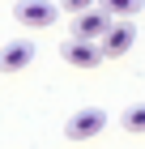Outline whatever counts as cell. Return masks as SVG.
Listing matches in <instances>:
<instances>
[{
    "mask_svg": "<svg viewBox=\"0 0 145 149\" xmlns=\"http://www.w3.org/2000/svg\"><path fill=\"white\" fill-rule=\"evenodd\" d=\"M132 38H137V26L128 22V17H111V26L102 30L98 47H102V56H124V51L132 47Z\"/></svg>",
    "mask_w": 145,
    "mask_h": 149,
    "instance_id": "2",
    "label": "cell"
},
{
    "mask_svg": "<svg viewBox=\"0 0 145 149\" xmlns=\"http://www.w3.org/2000/svg\"><path fill=\"white\" fill-rule=\"evenodd\" d=\"M94 0H60V9H68V13H81V9H90Z\"/></svg>",
    "mask_w": 145,
    "mask_h": 149,
    "instance_id": "9",
    "label": "cell"
},
{
    "mask_svg": "<svg viewBox=\"0 0 145 149\" xmlns=\"http://www.w3.org/2000/svg\"><path fill=\"white\" fill-rule=\"evenodd\" d=\"M34 64V43H9L4 51H0V72H22V68H30Z\"/></svg>",
    "mask_w": 145,
    "mask_h": 149,
    "instance_id": "6",
    "label": "cell"
},
{
    "mask_svg": "<svg viewBox=\"0 0 145 149\" xmlns=\"http://www.w3.org/2000/svg\"><path fill=\"white\" fill-rule=\"evenodd\" d=\"M111 26V13L107 9H81V13H73V38H102V30Z\"/></svg>",
    "mask_w": 145,
    "mask_h": 149,
    "instance_id": "5",
    "label": "cell"
},
{
    "mask_svg": "<svg viewBox=\"0 0 145 149\" xmlns=\"http://www.w3.org/2000/svg\"><path fill=\"white\" fill-rule=\"evenodd\" d=\"M60 4H51V0H17L13 4V17L26 26V30H47V26L56 22Z\"/></svg>",
    "mask_w": 145,
    "mask_h": 149,
    "instance_id": "1",
    "label": "cell"
},
{
    "mask_svg": "<svg viewBox=\"0 0 145 149\" xmlns=\"http://www.w3.org/2000/svg\"><path fill=\"white\" fill-rule=\"evenodd\" d=\"M64 60L73 64V68H98L107 56H102L98 38H68L64 43Z\"/></svg>",
    "mask_w": 145,
    "mask_h": 149,
    "instance_id": "4",
    "label": "cell"
},
{
    "mask_svg": "<svg viewBox=\"0 0 145 149\" xmlns=\"http://www.w3.org/2000/svg\"><path fill=\"white\" fill-rule=\"evenodd\" d=\"M124 132H145V102L141 107H128V111H124Z\"/></svg>",
    "mask_w": 145,
    "mask_h": 149,
    "instance_id": "8",
    "label": "cell"
},
{
    "mask_svg": "<svg viewBox=\"0 0 145 149\" xmlns=\"http://www.w3.org/2000/svg\"><path fill=\"white\" fill-rule=\"evenodd\" d=\"M141 4H145V0H102V9L111 13V17H137Z\"/></svg>",
    "mask_w": 145,
    "mask_h": 149,
    "instance_id": "7",
    "label": "cell"
},
{
    "mask_svg": "<svg viewBox=\"0 0 145 149\" xmlns=\"http://www.w3.org/2000/svg\"><path fill=\"white\" fill-rule=\"evenodd\" d=\"M102 128H107V111L85 107V111H77V115L64 124V136H68V141H90V136H98Z\"/></svg>",
    "mask_w": 145,
    "mask_h": 149,
    "instance_id": "3",
    "label": "cell"
}]
</instances>
